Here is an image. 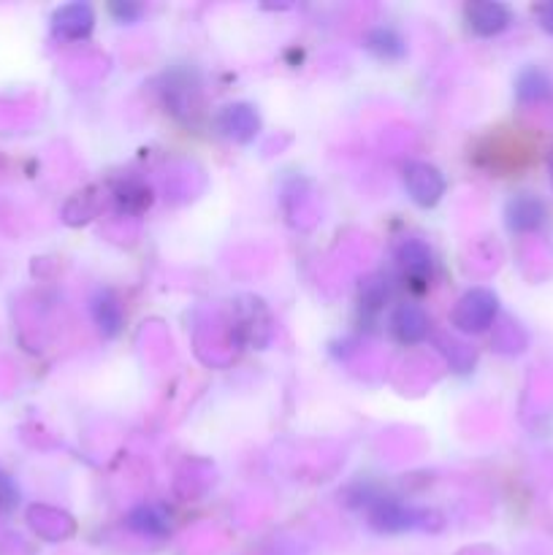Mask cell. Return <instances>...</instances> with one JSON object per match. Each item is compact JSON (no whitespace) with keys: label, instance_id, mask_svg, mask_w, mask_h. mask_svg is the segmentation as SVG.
I'll return each mask as SVG.
<instances>
[{"label":"cell","instance_id":"1","mask_svg":"<svg viewBox=\"0 0 553 555\" xmlns=\"http://www.w3.org/2000/svg\"><path fill=\"white\" fill-rule=\"evenodd\" d=\"M513 217H510V222H513V228H518V231H531V228H537L542 222V217H545V209H542L540 201L535 198H518L513 201Z\"/></svg>","mask_w":553,"mask_h":555},{"label":"cell","instance_id":"2","mask_svg":"<svg viewBox=\"0 0 553 555\" xmlns=\"http://www.w3.org/2000/svg\"><path fill=\"white\" fill-rule=\"evenodd\" d=\"M551 92V81L540 74V70H529L524 76V85H520V98H545Z\"/></svg>","mask_w":553,"mask_h":555},{"label":"cell","instance_id":"3","mask_svg":"<svg viewBox=\"0 0 553 555\" xmlns=\"http://www.w3.org/2000/svg\"><path fill=\"white\" fill-rule=\"evenodd\" d=\"M540 14H542V27H545L548 33H553V5H545Z\"/></svg>","mask_w":553,"mask_h":555}]
</instances>
